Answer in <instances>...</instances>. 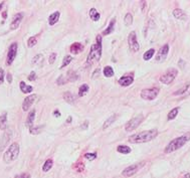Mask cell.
<instances>
[{"label":"cell","mask_w":190,"mask_h":178,"mask_svg":"<svg viewBox=\"0 0 190 178\" xmlns=\"http://www.w3.org/2000/svg\"><path fill=\"white\" fill-rule=\"evenodd\" d=\"M101 56H102V36L98 35L97 37V42L93 44L91 47L90 54L86 58V65H92L93 63H98L100 60Z\"/></svg>","instance_id":"obj_1"},{"label":"cell","mask_w":190,"mask_h":178,"mask_svg":"<svg viewBox=\"0 0 190 178\" xmlns=\"http://www.w3.org/2000/svg\"><path fill=\"white\" fill-rule=\"evenodd\" d=\"M158 135V131L156 129L153 130L143 131V132L137 133L132 136L129 137V142L131 143H145V142H149Z\"/></svg>","instance_id":"obj_2"},{"label":"cell","mask_w":190,"mask_h":178,"mask_svg":"<svg viewBox=\"0 0 190 178\" xmlns=\"http://www.w3.org/2000/svg\"><path fill=\"white\" fill-rule=\"evenodd\" d=\"M189 139H190V135H184V136L178 137V138L172 140V141L166 146L165 153H171V152L175 151V150H178L179 148L184 146L185 144L188 142Z\"/></svg>","instance_id":"obj_3"},{"label":"cell","mask_w":190,"mask_h":178,"mask_svg":"<svg viewBox=\"0 0 190 178\" xmlns=\"http://www.w3.org/2000/svg\"><path fill=\"white\" fill-rule=\"evenodd\" d=\"M19 154V145L17 143H13L8 147V149L6 150V152L4 153L3 160L6 164H9L12 161H14L16 158L18 157Z\"/></svg>","instance_id":"obj_4"},{"label":"cell","mask_w":190,"mask_h":178,"mask_svg":"<svg viewBox=\"0 0 190 178\" xmlns=\"http://www.w3.org/2000/svg\"><path fill=\"white\" fill-rule=\"evenodd\" d=\"M177 74H178V71H177L176 69H170L169 71H166L163 76H161V78H160V82H161L162 84H165V85L171 84V82L175 80Z\"/></svg>","instance_id":"obj_5"},{"label":"cell","mask_w":190,"mask_h":178,"mask_svg":"<svg viewBox=\"0 0 190 178\" xmlns=\"http://www.w3.org/2000/svg\"><path fill=\"white\" fill-rule=\"evenodd\" d=\"M143 120H144V116H142V115H139V116H137V117L133 118L132 120H130L126 124L125 130L127 132H131V131L135 130L136 128H138L139 125L142 123Z\"/></svg>","instance_id":"obj_6"},{"label":"cell","mask_w":190,"mask_h":178,"mask_svg":"<svg viewBox=\"0 0 190 178\" xmlns=\"http://www.w3.org/2000/svg\"><path fill=\"white\" fill-rule=\"evenodd\" d=\"M159 89L158 88H152V89H146L141 92V98L147 100V101H152L158 96L159 94Z\"/></svg>","instance_id":"obj_7"},{"label":"cell","mask_w":190,"mask_h":178,"mask_svg":"<svg viewBox=\"0 0 190 178\" xmlns=\"http://www.w3.org/2000/svg\"><path fill=\"white\" fill-rule=\"evenodd\" d=\"M128 43H129V48L131 52H137L140 48V45L138 43V39H137V34L135 31H131L130 34L128 36Z\"/></svg>","instance_id":"obj_8"},{"label":"cell","mask_w":190,"mask_h":178,"mask_svg":"<svg viewBox=\"0 0 190 178\" xmlns=\"http://www.w3.org/2000/svg\"><path fill=\"white\" fill-rule=\"evenodd\" d=\"M16 54H17V43L16 42H13L11 45L9 46V49H8V54H7V59H6V65H10L13 60L16 58Z\"/></svg>","instance_id":"obj_9"},{"label":"cell","mask_w":190,"mask_h":178,"mask_svg":"<svg viewBox=\"0 0 190 178\" xmlns=\"http://www.w3.org/2000/svg\"><path fill=\"white\" fill-rule=\"evenodd\" d=\"M36 99H37V96L35 94L26 97V98L24 99V101H23V104H22V110L23 111H28L29 108L32 106V104L34 103Z\"/></svg>","instance_id":"obj_10"},{"label":"cell","mask_w":190,"mask_h":178,"mask_svg":"<svg viewBox=\"0 0 190 178\" xmlns=\"http://www.w3.org/2000/svg\"><path fill=\"white\" fill-rule=\"evenodd\" d=\"M168 52H169V45L168 44H165V45L162 46V47L160 48L159 52H158L157 56H156V60L157 61L165 60L166 58H167V56H168Z\"/></svg>","instance_id":"obj_11"},{"label":"cell","mask_w":190,"mask_h":178,"mask_svg":"<svg viewBox=\"0 0 190 178\" xmlns=\"http://www.w3.org/2000/svg\"><path fill=\"white\" fill-rule=\"evenodd\" d=\"M139 168H140V166H139L138 164L131 165V166L127 167L126 169H124V170H123V172H122V174H123L125 177H130V176H133V175H134V174H136V173L138 172Z\"/></svg>","instance_id":"obj_12"},{"label":"cell","mask_w":190,"mask_h":178,"mask_svg":"<svg viewBox=\"0 0 190 178\" xmlns=\"http://www.w3.org/2000/svg\"><path fill=\"white\" fill-rule=\"evenodd\" d=\"M23 18V14L22 13H17L14 15L13 17V20L11 21V23H10V29H12V30H14V29L18 28V26H19L21 20H22Z\"/></svg>","instance_id":"obj_13"},{"label":"cell","mask_w":190,"mask_h":178,"mask_svg":"<svg viewBox=\"0 0 190 178\" xmlns=\"http://www.w3.org/2000/svg\"><path fill=\"white\" fill-rule=\"evenodd\" d=\"M10 137H11V131H6L4 133L3 137L1 138V141H0V152L6 147V145H7L10 140Z\"/></svg>","instance_id":"obj_14"},{"label":"cell","mask_w":190,"mask_h":178,"mask_svg":"<svg viewBox=\"0 0 190 178\" xmlns=\"http://www.w3.org/2000/svg\"><path fill=\"white\" fill-rule=\"evenodd\" d=\"M173 95L174 96H188V95H190V84L185 85L183 88L176 91Z\"/></svg>","instance_id":"obj_15"},{"label":"cell","mask_w":190,"mask_h":178,"mask_svg":"<svg viewBox=\"0 0 190 178\" xmlns=\"http://www.w3.org/2000/svg\"><path fill=\"white\" fill-rule=\"evenodd\" d=\"M83 49H84V45L82 43H79V42H75L71 46V52L73 54H78L79 52H82Z\"/></svg>","instance_id":"obj_16"},{"label":"cell","mask_w":190,"mask_h":178,"mask_svg":"<svg viewBox=\"0 0 190 178\" xmlns=\"http://www.w3.org/2000/svg\"><path fill=\"white\" fill-rule=\"evenodd\" d=\"M133 82H134L133 77H122L121 79L119 80V84L121 85L122 87L130 86L131 84H133Z\"/></svg>","instance_id":"obj_17"},{"label":"cell","mask_w":190,"mask_h":178,"mask_svg":"<svg viewBox=\"0 0 190 178\" xmlns=\"http://www.w3.org/2000/svg\"><path fill=\"white\" fill-rule=\"evenodd\" d=\"M34 118H35V110H32L30 113L28 114L26 119V126L28 127L29 129L31 127H33V122H34Z\"/></svg>","instance_id":"obj_18"},{"label":"cell","mask_w":190,"mask_h":178,"mask_svg":"<svg viewBox=\"0 0 190 178\" xmlns=\"http://www.w3.org/2000/svg\"><path fill=\"white\" fill-rule=\"evenodd\" d=\"M58 19H60V12L56 11L49 15V17H48V23H49V25H54L58 22Z\"/></svg>","instance_id":"obj_19"},{"label":"cell","mask_w":190,"mask_h":178,"mask_svg":"<svg viewBox=\"0 0 190 178\" xmlns=\"http://www.w3.org/2000/svg\"><path fill=\"white\" fill-rule=\"evenodd\" d=\"M19 87H20V90L22 93H24V94H28V93H31L33 90V88L31 86H28V85H26L24 82H20L19 84Z\"/></svg>","instance_id":"obj_20"},{"label":"cell","mask_w":190,"mask_h":178,"mask_svg":"<svg viewBox=\"0 0 190 178\" xmlns=\"http://www.w3.org/2000/svg\"><path fill=\"white\" fill-rule=\"evenodd\" d=\"M173 15H174V17H176L177 19L184 20L185 18H186V14H185V12L181 9H175L174 11H173Z\"/></svg>","instance_id":"obj_21"},{"label":"cell","mask_w":190,"mask_h":178,"mask_svg":"<svg viewBox=\"0 0 190 178\" xmlns=\"http://www.w3.org/2000/svg\"><path fill=\"white\" fill-rule=\"evenodd\" d=\"M7 126V113H3L0 116V129L5 130Z\"/></svg>","instance_id":"obj_22"},{"label":"cell","mask_w":190,"mask_h":178,"mask_svg":"<svg viewBox=\"0 0 190 178\" xmlns=\"http://www.w3.org/2000/svg\"><path fill=\"white\" fill-rule=\"evenodd\" d=\"M115 23H116V20L112 19L111 22H110V24H109V26H108L107 29L103 32V35H108V34H110V33L113 32L114 29H115Z\"/></svg>","instance_id":"obj_23"},{"label":"cell","mask_w":190,"mask_h":178,"mask_svg":"<svg viewBox=\"0 0 190 178\" xmlns=\"http://www.w3.org/2000/svg\"><path fill=\"white\" fill-rule=\"evenodd\" d=\"M88 90H90V88H88V85H86V84L82 85V86L80 87V89H79V96H80V97L86 96V95L88 94Z\"/></svg>","instance_id":"obj_24"},{"label":"cell","mask_w":190,"mask_h":178,"mask_svg":"<svg viewBox=\"0 0 190 178\" xmlns=\"http://www.w3.org/2000/svg\"><path fill=\"white\" fill-rule=\"evenodd\" d=\"M90 17L92 18L93 21H98L99 19H100L101 15H100V13L95 9V8H92V9L90 10Z\"/></svg>","instance_id":"obj_25"},{"label":"cell","mask_w":190,"mask_h":178,"mask_svg":"<svg viewBox=\"0 0 190 178\" xmlns=\"http://www.w3.org/2000/svg\"><path fill=\"white\" fill-rule=\"evenodd\" d=\"M63 99L67 102H69V103H75V97L71 92H65L63 94Z\"/></svg>","instance_id":"obj_26"},{"label":"cell","mask_w":190,"mask_h":178,"mask_svg":"<svg viewBox=\"0 0 190 178\" xmlns=\"http://www.w3.org/2000/svg\"><path fill=\"white\" fill-rule=\"evenodd\" d=\"M116 119H117V115H113V116H111V117H110V118L108 119V120L104 123V126H103V129H107L108 127L111 126V125L113 124V123L116 121Z\"/></svg>","instance_id":"obj_27"},{"label":"cell","mask_w":190,"mask_h":178,"mask_svg":"<svg viewBox=\"0 0 190 178\" xmlns=\"http://www.w3.org/2000/svg\"><path fill=\"white\" fill-rule=\"evenodd\" d=\"M78 78H79V77H78V75L73 71H67V82H75V80H77Z\"/></svg>","instance_id":"obj_28"},{"label":"cell","mask_w":190,"mask_h":178,"mask_svg":"<svg viewBox=\"0 0 190 178\" xmlns=\"http://www.w3.org/2000/svg\"><path fill=\"white\" fill-rule=\"evenodd\" d=\"M52 160L51 159H47V160L44 162L43 166H42V170L44 171V172H47V171L50 170V168L52 167Z\"/></svg>","instance_id":"obj_29"},{"label":"cell","mask_w":190,"mask_h":178,"mask_svg":"<svg viewBox=\"0 0 190 178\" xmlns=\"http://www.w3.org/2000/svg\"><path fill=\"white\" fill-rule=\"evenodd\" d=\"M117 151L120 152L122 154H128L131 152V148L128 147V146H125V145H120L119 147L117 148Z\"/></svg>","instance_id":"obj_30"},{"label":"cell","mask_w":190,"mask_h":178,"mask_svg":"<svg viewBox=\"0 0 190 178\" xmlns=\"http://www.w3.org/2000/svg\"><path fill=\"white\" fill-rule=\"evenodd\" d=\"M42 61H43V56H42V54H37V56H35L32 59V65H41Z\"/></svg>","instance_id":"obj_31"},{"label":"cell","mask_w":190,"mask_h":178,"mask_svg":"<svg viewBox=\"0 0 190 178\" xmlns=\"http://www.w3.org/2000/svg\"><path fill=\"white\" fill-rule=\"evenodd\" d=\"M104 75H105V77H107V78H111V77H113L114 76V69H113V67H105V69H104Z\"/></svg>","instance_id":"obj_32"},{"label":"cell","mask_w":190,"mask_h":178,"mask_svg":"<svg viewBox=\"0 0 190 178\" xmlns=\"http://www.w3.org/2000/svg\"><path fill=\"white\" fill-rule=\"evenodd\" d=\"M154 52H155V50H154L153 48H150V49H148L147 52L144 54V56H143V58H144V60H149V59H151L152 56H154Z\"/></svg>","instance_id":"obj_33"},{"label":"cell","mask_w":190,"mask_h":178,"mask_svg":"<svg viewBox=\"0 0 190 178\" xmlns=\"http://www.w3.org/2000/svg\"><path fill=\"white\" fill-rule=\"evenodd\" d=\"M124 23H125V25L127 26H129V25H131L133 23V16L131 13H127L125 15V17H124Z\"/></svg>","instance_id":"obj_34"},{"label":"cell","mask_w":190,"mask_h":178,"mask_svg":"<svg viewBox=\"0 0 190 178\" xmlns=\"http://www.w3.org/2000/svg\"><path fill=\"white\" fill-rule=\"evenodd\" d=\"M178 111H179V108H174L172 111H170V113L168 114V120H173V119L176 118Z\"/></svg>","instance_id":"obj_35"},{"label":"cell","mask_w":190,"mask_h":178,"mask_svg":"<svg viewBox=\"0 0 190 178\" xmlns=\"http://www.w3.org/2000/svg\"><path fill=\"white\" fill-rule=\"evenodd\" d=\"M36 43H37L36 36H31L30 38L28 39V41H27V46H28V47H32V46H34Z\"/></svg>","instance_id":"obj_36"},{"label":"cell","mask_w":190,"mask_h":178,"mask_svg":"<svg viewBox=\"0 0 190 178\" xmlns=\"http://www.w3.org/2000/svg\"><path fill=\"white\" fill-rule=\"evenodd\" d=\"M71 59H73V58H71V56H65V58H63L62 67H67V65H69V63H71Z\"/></svg>","instance_id":"obj_37"},{"label":"cell","mask_w":190,"mask_h":178,"mask_svg":"<svg viewBox=\"0 0 190 178\" xmlns=\"http://www.w3.org/2000/svg\"><path fill=\"white\" fill-rule=\"evenodd\" d=\"M84 157L88 159V160L93 161L97 158V154L96 153H86V154H84Z\"/></svg>","instance_id":"obj_38"},{"label":"cell","mask_w":190,"mask_h":178,"mask_svg":"<svg viewBox=\"0 0 190 178\" xmlns=\"http://www.w3.org/2000/svg\"><path fill=\"white\" fill-rule=\"evenodd\" d=\"M29 132L32 135H36L40 132V128H39V127H31V128L29 129Z\"/></svg>","instance_id":"obj_39"},{"label":"cell","mask_w":190,"mask_h":178,"mask_svg":"<svg viewBox=\"0 0 190 178\" xmlns=\"http://www.w3.org/2000/svg\"><path fill=\"white\" fill-rule=\"evenodd\" d=\"M67 82V78L63 77V76H60V77L58 78V85H64Z\"/></svg>","instance_id":"obj_40"},{"label":"cell","mask_w":190,"mask_h":178,"mask_svg":"<svg viewBox=\"0 0 190 178\" xmlns=\"http://www.w3.org/2000/svg\"><path fill=\"white\" fill-rule=\"evenodd\" d=\"M56 52H52V54H50V56H49V63H50V65H52V63H54V60H56Z\"/></svg>","instance_id":"obj_41"},{"label":"cell","mask_w":190,"mask_h":178,"mask_svg":"<svg viewBox=\"0 0 190 178\" xmlns=\"http://www.w3.org/2000/svg\"><path fill=\"white\" fill-rule=\"evenodd\" d=\"M4 82V71L3 69H0V85H2Z\"/></svg>","instance_id":"obj_42"},{"label":"cell","mask_w":190,"mask_h":178,"mask_svg":"<svg viewBox=\"0 0 190 178\" xmlns=\"http://www.w3.org/2000/svg\"><path fill=\"white\" fill-rule=\"evenodd\" d=\"M14 178H30V175H29L28 173H22V174L16 175Z\"/></svg>","instance_id":"obj_43"},{"label":"cell","mask_w":190,"mask_h":178,"mask_svg":"<svg viewBox=\"0 0 190 178\" xmlns=\"http://www.w3.org/2000/svg\"><path fill=\"white\" fill-rule=\"evenodd\" d=\"M75 169H77L79 172H82V171H83L84 169V166L83 165V163H80V165L79 164L75 165Z\"/></svg>","instance_id":"obj_44"},{"label":"cell","mask_w":190,"mask_h":178,"mask_svg":"<svg viewBox=\"0 0 190 178\" xmlns=\"http://www.w3.org/2000/svg\"><path fill=\"white\" fill-rule=\"evenodd\" d=\"M35 79H36L35 73H34V71H31V74L29 75V77H28V80H34Z\"/></svg>","instance_id":"obj_45"},{"label":"cell","mask_w":190,"mask_h":178,"mask_svg":"<svg viewBox=\"0 0 190 178\" xmlns=\"http://www.w3.org/2000/svg\"><path fill=\"white\" fill-rule=\"evenodd\" d=\"M7 80H8V82H9V84L12 82V76L10 75V74H8V75H7Z\"/></svg>","instance_id":"obj_46"},{"label":"cell","mask_w":190,"mask_h":178,"mask_svg":"<svg viewBox=\"0 0 190 178\" xmlns=\"http://www.w3.org/2000/svg\"><path fill=\"white\" fill-rule=\"evenodd\" d=\"M54 115H56V117H60V112H58V111H54Z\"/></svg>","instance_id":"obj_47"},{"label":"cell","mask_w":190,"mask_h":178,"mask_svg":"<svg viewBox=\"0 0 190 178\" xmlns=\"http://www.w3.org/2000/svg\"><path fill=\"white\" fill-rule=\"evenodd\" d=\"M184 178H190V173H186V174L184 175Z\"/></svg>","instance_id":"obj_48"},{"label":"cell","mask_w":190,"mask_h":178,"mask_svg":"<svg viewBox=\"0 0 190 178\" xmlns=\"http://www.w3.org/2000/svg\"><path fill=\"white\" fill-rule=\"evenodd\" d=\"M71 117H69V118H67V123H69V122H71Z\"/></svg>","instance_id":"obj_49"}]
</instances>
